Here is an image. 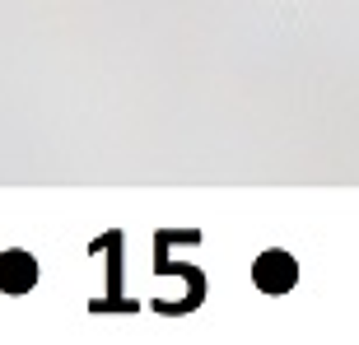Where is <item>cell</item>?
Returning a JSON list of instances; mask_svg holds the SVG:
<instances>
[{
    "mask_svg": "<svg viewBox=\"0 0 359 345\" xmlns=\"http://www.w3.org/2000/svg\"><path fill=\"white\" fill-rule=\"evenodd\" d=\"M121 248H126L121 229H107L103 238L89 243V252H107V294H103V299H93L89 313H135V299L121 294Z\"/></svg>",
    "mask_w": 359,
    "mask_h": 345,
    "instance_id": "6da1fadb",
    "label": "cell"
},
{
    "mask_svg": "<svg viewBox=\"0 0 359 345\" xmlns=\"http://www.w3.org/2000/svg\"><path fill=\"white\" fill-rule=\"evenodd\" d=\"M252 285L262 294H290L299 285V262H294L285 248H266V252L252 262Z\"/></svg>",
    "mask_w": 359,
    "mask_h": 345,
    "instance_id": "7a4b0ae2",
    "label": "cell"
},
{
    "mask_svg": "<svg viewBox=\"0 0 359 345\" xmlns=\"http://www.w3.org/2000/svg\"><path fill=\"white\" fill-rule=\"evenodd\" d=\"M42 280V266L28 248H5L0 252V294H33Z\"/></svg>",
    "mask_w": 359,
    "mask_h": 345,
    "instance_id": "3957f363",
    "label": "cell"
}]
</instances>
